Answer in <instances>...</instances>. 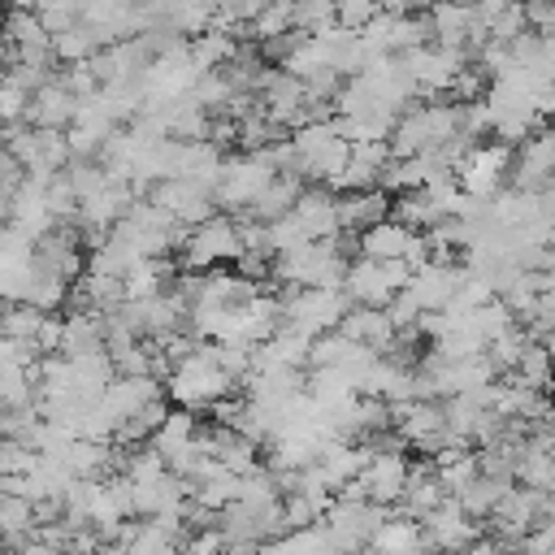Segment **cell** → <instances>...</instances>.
Wrapping results in <instances>:
<instances>
[{
  "label": "cell",
  "mask_w": 555,
  "mask_h": 555,
  "mask_svg": "<svg viewBox=\"0 0 555 555\" xmlns=\"http://www.w3.org/2000/svg\"><path fill=\"white\" fill-rule=\"evenodd\" d=\"M334 217H338V234H364L369 225L386 221L390 217V195L386 191H360V195H338L334 204Z\"/></svg>",
  "instance_id": "cell-9"
},
{
  "label": "cell",
  "mask_w": 555,
  "mask_h": 555,
  "mask_svg": "<svg viewBox=\"0 0 555 555\" xmlns=\"http://www.w3.org/2000/svg\"><path fill=\"white\" fill-rule=\"evenodd\" d=\"M104 351V317L95 312H65L61 317V356H100Z\"/></svg>",
  "instance_id": "cell-10"
},
{
  "label": "cell",
  "mask_w": 555,
  "mask_h": 555,
  "mask_svg": "<svg viewBox=\"0 0 555 555\" xmlns=\"http://www.w3.org/2000/svg\"><path fill=\"white\" fill-rule=\"evenodd\" d=\"M74 108H78V100L61 87V78H52V82H43V87L26 100L22 121H26V126H35V130H69Z\"/></svg>",
  "instance_id": "cell-6"
},
{
  "label": "cell",
  "mask_w": 555,
  "mask_h": 555,
  "mask_svg": "<svg viewBox=\"0 0 555 555\" xmlns=\"http://www.w3.org/2000/svg\"><path fill=\"white\" fill-rule=\"evenodd\" d=\"M360 490L369 503L377 507H395L399 494H403V481H408V460L403 451H382V447H369V464L360 468Z\"/></svg>",
  "instance_id": "cell-4"
},
{
  "label": "cell",
  "mask_w": 555,
  "mask_h": 555,
  "mask_svg": "<svg viewBox=\"0 0 555 555\" xmlns=\"http://www.w3.org/2000/svg\"><path fill=\"white\" fill-rule=\"evenodd\" d=\"M43 325V312L30 308V304H0V338L9 343H35Z\"/></svg>",
  "instance_id": "cell-14"
},
{
  "label": "cell",
  "mask_w": 555,
  "mask_h": 555,
  "mask_svg": "<svg viewBox=\"0 0 555 555\" xmlns=\"http://www.w3.org/2000/svg\"><path fill=\"white\" fill-rule=\"evenodd\" d=\"M286 30H291V4H260V13L247 26V39L269 43V39H282Z\"/></svg>",
  "instance_id": "cell-15"
},
{
  "label": "cell",
  "mask_w": 555,
  "mask_h": 555,
  "mask_svg": "<svg viewBox=\"0 0 555 555\" xmlns=\"http://www.w3.org/2000/svg\"><path fill=\"white\" fill-rule=\"evenodd\" d=\"M507 490H512V477L477 473V477L455 494V503H460V512H464L468 520H481V516H490V512H494V503H499Z\"/></svg>",
  "instance_id": "cell-12"
},
{
  "label": "cell",
  "mask_w": 555,
  "mask_h": 555,
  "mask_svg": "<svg viewBox=\"0 0 555 555\" xmlns=\"http://www.w3.org/2000/svg\"><path fill=\"white\" fill-rule=\"evenodd\" d=\"M273 173L264 165H256L251 156H221V173H217V186H212V208H234L243 212L269 182Z\"/></svg>",
  "instance_id": "cell-3"
},
{
  "label": "cell",
  "mask_w": 555,
  "mask_h": 555,
  "mask_svg": "<svg viewBox=\"0 0 555 555\" xmlns=\"http://www.w3.org/2000/svg\"><path fill=\"white\" fill-rule=\"evenodd\" d=\"M165 395H169L182 412H199V408H212V403H221L225 395H238V390H234V382L212 364L208 343H199L182 364L169 369Z\"/></svg>",
  "instance_id": "cell-1"
},
{
  "label": "cell",
  "mask_w": 555,
  "mask_h": 555,
  "mask_svg": "<svg viewBox=\"0 0 555 555\" xmlns=\"http://www.w3.org/2000/svg\"><path fill=\"white\" fill-rule=\"evenodd\" d=\"M421 546V525L416 520H408V516H386L382 520V529L369 538V555H408V551H416Z\"/></svg>",
  "instance_id": "cell-13"
},
{
  "label": "cell",
  "mask_w": 555,
  "mask_h": 555,
  "mask_svg": "<svg viewBox=\"0 0 555 555\" xmlns=\"http://www.w3.org/2000/svg\"><path fill=\"white\" fill-rule=\"evenodd\" d=\"M299 191H304V182L295 178V173H273L269 182H264V191L238 212V217H247V221H260V225H269V221H278V217H286L291 208H295V199H299Z\"/></svg>",
  "instance_id": "cell-8"
},
{
  "label": "cell",
  "mask_w": 555,
  "mask_h": 555,
  "mask_svg": "<svg viewBox=\"0 0 555 555\" xmlns=\"http://www.w3.org/2000/svg\"><path fill=\"white\" fill-rule=\"evenodd\" d=\"M408 238H412V230H403V225H395L386 217V221L369 225L364 234H356V256H364V260H399Z\"/></svg>",
  "instance_id": "cell-11"
},
{
  "label": "cell",
  "mask_w": 555,
  "mask_h": 555,
  "mask_svg": "<svg viewBox=\"0 0 555 555\" xmlns=\"http://www.w3.org/2000/svg\"><path fill=\"white\" fill-rule=\"evenodd\" d=\"M334 204H338V195H330L325 186H308V182H304V191H299L291 217L299 221V230H304L308 243H321V238H334V234H338Z\"/></svg>",
  "instance_id": "cell-7"
},
{
  "label": "cell",
  "mask_w": 555,
  "mask_h": 555,
  "mask_svg": "<svg viewBox=\"0 0 555 555\" xmlns=\"http://www.w3.org/2000/svg\"><path fill=\"white\" fill-rule=\"evenodd\" d=\"M507 169H512V147H503V143H473L451 178H455L460 195L490 199V195H499L507 186Z\"/></svg>",
  "instance_id": "cell-2"
},
{
  "label": "cell",
  "mask_w": 555,
  "mask_h": 555,
  "mask_svg": "<svg viewBox=\"0 0 555 555\" xmlns=\"http://www.w3.org/2000/svg\"><path fill=\"white\" fill-rule=\"evenodd\" d=\"M334 334H338L343 343H351V347L373 351V356H386V351L395 347V325L386 321L382 308H351V312L334 325Z\"/></svg>",
  "instance_id": "cell-5"
}]
</instances>
